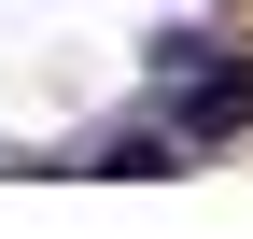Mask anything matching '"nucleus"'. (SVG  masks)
Returning a JSON list of instances; mask_svg holds the SVG:
<instances>
[{"instance_id":"f257e3e1","label":"nucleus","mask_w":253,"mask_h":239,"mask_svg":"<svg viewBox=\"0 0 253 239\" xmlns=\"http://www.w3.org/2000/svg\"><path fill=\"white\" fill-rule=\"evenodd\" d=\"M155 84H169L183 141H225V127H253V71H239L225 42H155Z\"/></svg>"}]
</instances>
